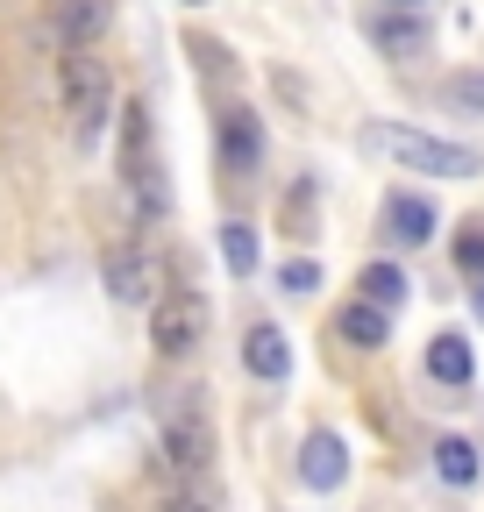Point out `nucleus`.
I'll return each instance as SVG.
<instances>
[{
  "label": "nucleus",
  "mask_w": 484,
  "mask_h": 512,
  "mask_svg": "<svg viewBox=\"0 0 484 512\" xmlns=\"http://www.w3.org/2000/svg\"><path fill=\"white\" fill-rule=\"evenodd\" d=\"M186 8H207V0H186Z\"/></svg>",
  "instance_id": "b1692460"
},
{
  "label": "nucleus",
  "mask_w": 484,
  "mask_h": 512,
  "mask_svg": "<svg viewBox=\"0 0 484 512\" xmlns=\"http://www.w3.org/2000/svg\"><path fill=\"white\" fill-rule=\"evenodd\" d=\"M342 477H349V441L314 427L307 441H299V484H307V491H335Z\"/></svg>",
  "instance_id": "0eeeda50"
},
{
  "label": "nucleus",
  "mask_w": 484,
  "mask_h": 512,
  "mask_svg": "<svg viewBox=\"0 0 484 512\" xmlns=\"http://www.w3.org/2000/svg\"><path fill=\"white\" fill-rule=\"evenodd\" d=\"M470 370H477L470 342H463L456 328H442V335L428 342V377H435V384H470Z\"/></svg>",
  "instance_id": "ddd939ff"
},
{
  "label": "nucleus",
  "mask_w": 484,
  "mask_h": 512,
  "mask_svg": "<svg viewBox=\"0 0 484 512\" xmlns=\"http://www.w3.org/2000/svg\"><path fill=\"white\" fill-rule=\"evenodd\" d=\"M157 285H164L157 256H143V249H114L107 256V292L121 306H157Z\"/></svg>",
  "instance_id": "423d86ee"
},
{
  "label": "nucleus",
  "mask_w": 484,
  "mask_h": 512,
  "mask_svg": "<svg viewBox=\"0 0 484 512\" xmlns=\"http://www.w3.org/2000/svg\"><path fill=\"white\" fill-rule=\"evenodd\" d=\"M335 335H342L349 349H385V342H392V313H385V306H371V299H356V306H342Z\"/></svg>",
  "instance_id": "9b49d317"
},
{
  "label": "nucleus",
  "mask_w": 484,
  "mask_h": 512,
  "mask_svg": "<svg viewBox=\"0 0 484 512\" xmlns=\"http://www.w3.org/2000/svg\"><path fill=\"white\" fill-rule=\"evenodd\" d=\"M264 164V128H257V114L250 107H228L221 114V171L228 178H250Z\"/></svg>",
  "instance_id": "6e6552de"
},
{
  "label": "nucleus",
  "mask_w": 484,
  "mask_h": 512,
  "mask_svg": "<svg viewBox=\"0 0 484 512\" xmlns=\"http://www.w3.org/2000/svg\"><path fill=\"white\" fill-rule=\"evenodd\" d=\"M57 86H65V107H72V121H79V136H100V128L114 121V79H107V64H100L93 50H65Z\"/></svg>",
  "instance_id": "7ed1b4c3"
},
{
  "label": "nucleus",
  "mask_w": 484,
  "mask_h": 512,
  "mask_svg": "<svg viewBox=\"0 0 484 512\" xmlns=\"http://www.w3.org/2000/svg\"><path fill=\"white\" fill-rule=\"evenodd\" d=\"M385 235L406 242V249H420L435 235V207L420 200V192H392V200H385Z\"/></svg>",
  "instance_id": "9d476101"
},
{
  "label": "nucleus",
  "mask_w": 484,
  "mask_h": 512,
  "mask_svg": "<svg viewBox=\"0 0 484 512\" xmlns=\"http://www.w3.org/2000/svg\"><path fill=\"white\" fill-rule=\"evenodd\" d=\"M356 299L399 313V306H406V271H399V264H363V271H356Z\"/></svg>",
  "instance_id": "4468645a"
},
{
  "label": "nucleus",
  "mask_w": 484,
  "mask_h": 512,
  "mask_svg": "<svg viewBox=\"0 0 484 512\" xmlns=\"http://www.w3.org/2000/svg\"><path fill=\"white\" fill-rule=\"evenodd\" d=\"M470 299H477V320H484V278H470Z\"/></svg>",
  "instance_id": "4be33fe9"
},
{
  "label": "nucleus",
  "mask_w": 484,
  "mask_h": 512,
  "mask_svg": "<svg viewBox=\"0 0 484 512\" xmlns=\"http://www.w3.org/2000/svg\"><path fill=\"white\" fill-rule=\"evenodd\" d=\"M207 299L200 292H164L157 306H150V342H157V356H193L200 342H207Z\"/></svg>",
  "instance_id": "20e7f679"
},
{
  "label": "nucleus",
  "mask_w": 484,
  "mask_h": 512,
  "mask_svg": "<svg viewBox=\"0 0 484 512\" xmlns=\"http://www.w3.org/2000/svg\"><path fill=\"white\" fill-rule=\"evenodd\" d=\"M221 256H228L235 278H250L257 271V228L250 221H221Z\"/></svg>",
  "instance_id": "f3484780"
},
{
  "label": "nucleus",
  "mask_w": 484,
  "mask_h": 512,
  "mask_svg": "<svg viewBox=\"0 0 484 512\" xmlns=\"http://www.w3.org/2000/svg\"><path fill=\"white\" fill-rule=\"evenodd\" d=\"M442 100H449L456 114H484V72H456V79L442 86Z\"/></svg>",
  "instance_id": "a211bd4d"
},
{
  "label": "nucleus",
  "mask_w": 484,
  "mask_h": 512,
  "mask_svg": "<svg viewBox=\"0 0 484 512\" xmlns=\"http://www.w3.org/2000/svg\"><path fill=\"white\" fill-rule=\"evenodd\" d=\"M107 29H114V0H65V15H57V43L65 50H93Z\"/></svg>",
  "instance_id": "1a4fd4ad"
},
{
  "label": "nucleus",
  "mask_w": 484,
  "mask_h": 512,
  "mask_svg": "<svg viewBox=\"0 0 484 512\" xmlns=\"http://www.w3.org/2000/svg\"><path fill=\"white\" fill-rule=\"evenodd\" d=\"M242 363H250V377L278 384V377L292 370V349H285V335H278L271 320H264V328H250V335H242Z\"/></svg>",
  "instance_id": "f8f14e48"
},
{
  "label": "nucleus",
  "mask_w": 484,
  "mask_h": 512,
  "mask_svg": "<svg viewBox=\"0 0 484 512\" xmlns=\"http://www.w3.org/2000/svg\"><path fill=\"white\" fill-rule=\"evenodd\" d=\"M385 8H428V0H385Z\"/></svg>",
  "instance_id": "5701e85b"
},
{
  "label": "nucleus",
  "mask_w": 484,
  "mask_h": 512,
  "mask_svg": "<svg viewBox=\"0 0 484 512\" xmlns=\"http://www.w3.org/2000/svg\"><path fill=\"white\" fill-rule=\"evenodd\" d=\"M477 470H484V463H477V448H470V441H456V434H449V441H435V477H442V484L470 491V484H477Z\"/></svg>",
  "instance_id": "2eb2a0df"
},
{
  "label": "nucleus",
  "mask_w": 484,
  "mask_h": 512,
  "mask_svg": "<svg viewBox=\"0 0 484 512\" xmlns=\"http://www.w3.org/2000/svg\"><path fill=\"white\" fill-rule=\"evenodd\" d=\"M164 512H214L200 491H178V498H164Z\"/></svg>",
  "instance_id": "412c9836"
},
{
  "label": "nucleus",
  "mask_w": 484,
  "mask_h": 512,
  "mask_svg": "<svg viewBox=\"0 0 484 512\" xmlns=\"http://www.w3.org/2000/svg\"><path fill=\"white\" fill-rule=\"evenodd\" d=\"M456 264H463L470 278H484V228H477V221H470V228H463V242H456Z\"/></svg>",
  "instance_id": "6ab92c4d"
},
{
  "label": "nucleus",
  "mask_w": 484,
  "mask_h": 512,
  "mask_svg": "<svg viewBox=\"0 0 484 512\" xmlns=\"http://www.w3.org/2000/svg\"><path fill=\"white\" fill-rule=\"evenodd\" d=\"M363 36H371L385 57H399V64H413V57H428V22H420V8H378L371 22H363Z\"/></svg>",
  "instance_id": "39448f33"
},
{
  "label": "nucleus",
  "mask_w": 484,
  "mask_h": 512,
  "mask_svg": "<svg viewBox=\"0 0 484 512\" xmlns=\"http://www.w3.org/2000/svg\"><path fill=\"white\" fill-rule=\"evenodd\" d=\"M356 143H363V157H378L392 171H420V178H477L484 171V150L428 136V128H406V121H371Z\"/></svg>",
  "instance_id": "f257e3e1"
},
{
  "label": "nucleus",
  "mask_w": 484,
  "mask_h": 512,
  "mask_svg": "<svg viewBox=\"0 0 484 512\" xmlns=\"http://www.w3.org/2000/svg\"><path fill=\"white\" fill-rule=\"evenodd\" d=\"M157 448H164V463H171L178 477H186V484H200V477H207V463H214V427H207V399L193 392V384L164 399Z\"/></svg>",
  "instance_id": "f03ea898"
},
{
  "label": "nucleus",
  "mask_w": 484,
  "mask_h": 512,
  "mask_svg": "<svg viewBox=\"0 0 484 512\" xmlns=\"http://www.w3.org/2000/svg\"><path fill=\"white\" fill-rule=\"evenodd\" d=\"M136 164H150V114L121 107V178H129Z\"/></svg>",
  "instance_id": "dca6fc26"
},
{
  "label": "nucleus",
  "mask_w": 484,
  "mask_h": 512,
  "mask_svg": "<svg viewBox=\"0 0 484 512\" xmlns=\"http://www.w3.org/2000/svg\"><path fill=\"white\" fill-rule=\"evenodd\" d=\"M278 285H285V292H314V285H321V271L307 264V256H299V264H285V271H278Z\"/></svg>",
  "instance_id": "aec40b11"
}]
</instances>
